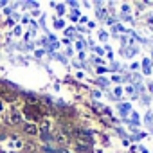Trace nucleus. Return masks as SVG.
<instances>
[{
  "instance_id": "7ed1b4c3",
  "label": "nucleus",
  "mask_w": 153,
  "mask_h": 153,
  "mask_svg": "<svg viewBox=\"0 0 153 153\" xmlns=\"http://www.w3.org/2000/svg\"><path fill=\"white\" fill-rule=\"evenodd\" d=\"M27 103H33V105H36L38 101H36V97H31V96H29V97H27Z\"/></svg>"
},
{
  "instance_id": "f03ea898",
  "label": "nucleus",
  "mask_w": 153,
  "mask_h": 153,
  "mask_svg": "<svg viewBox=\"0 0 153 153\" xmlns=\"http://www.w3.org/2000/svg\"><path fill=\"white\" fill-rule=\"evenodd\" d=\"M58 140H59L61 144H67V142H68V139H67L65 133H58Z\"/></svg>"
},
{
  "instance_id": "f257e3e1",
  "label": "nucleus",
  "mask_w": 153,
  "mask_h": 153,
  "mask_svg": "<svg viewBox=\"0 0 153 153\" xmlns=\"http://www.w3.org/2000/svg\"><path fill=\"white\" fill-rule=\"evenodd\" d=\"M24 131H25V133H29V135H34V133L38 131V128H36V124L25 123V124H24Z\"/></svg>"
}]
</instances>
